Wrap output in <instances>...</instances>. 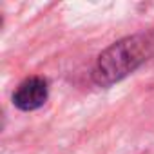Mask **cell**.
<instances>
[{"label":"cell","instance_id":"7a4b0ae2","mask_svg":"<svg viewBox=\"0 0 154 154\" xmlns=\"http://www.w3.org/2000/svg\"><path fill=\"white\" fill-rule=\"evenodd\" d=\"M47 100V84L44 78L38 76H31V78L24 80L17 93L13 94V102L18 109L22 111H35L42 107Z\"/></svg>","mask_w":154,"mask_h":154},{"label":"cell","instance_id":"6da1fadb","mask_svg":"<svg viewBox=\"0 0 154 154\" xmlns=\"http://www.w3.org/2000/svg\"><path fill=\"white\" fill-rule=\"evenodd\" d=\"M147 54L149 42L143 36H129L112 44L98 56L94 67L96 84L107 87L120 82L147 58Z\"/></svg>","mask_w":154,"mask_h":154}]
</instances>
